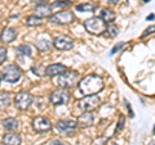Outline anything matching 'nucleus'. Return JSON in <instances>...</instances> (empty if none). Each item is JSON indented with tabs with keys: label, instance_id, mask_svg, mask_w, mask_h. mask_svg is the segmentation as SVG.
<instances>
[{
	"label": "nucleus",
	"instance_id": "obj_33",
	"mask_svg": "<svg viewBox=\"0 0 155 145\" xmlns=\"http://www.w3.org/2000/svg\"><path fill=\"white\" fill-rule=\"evenodd\" d=\"M107 2H109L110 4H116V3L119 2V0H107Z\"/></svg>",
	"mask_w": 155,
	"mask_h": 145
},
{
	"label": "nucleus",
	"instance_id": "obj_13",
	"mask_svg": "<svg viewBox=\"0 0 155 145\" xmlns=\"http://www.w3.org/2000/svg\"><path fill=\"white\" fill-rule=\"evenodd\" d=\"M67 71V67L65 64H61V63H54V64H51L47 67L45 69V75L49 76V77H57L62 75L64 72Z\"/></svg>",
	"mask_w": 155,
	"mask_h": 145
},
{
	"label": "nucleus",
	"instance_id": "obj_19",
	"mask_svg": "<svg viewBox=\"0 0 155 145\" xmlns=\"http://www.w3.org/2000/svg\"><path fill=\"white\" fill-rule=\"evenodd\" d=\"M17 53L19 55H25V57H31L34 53V48L30 44H22L17 48Z\"/></svg>",
	"mask_w": 155,
	"mask_h": 145
},
{
	"label": "nucleus",
	"instance_id": "obj_16",
	"mask_svg": "<svg viewBox=\"0 0 155 145\" xmlns=\"http://www.w3.org/2000/svg\"><path fill=\"white\" fill-rule=\"evenodd\" d=\"M4 145H21V136L16 132H8L3 136Z\"/></svg>",
	"mask_w": 155,
	"mask_h": 145
},
{
	"label": "nucleus",
	"instance_id": "obj_35",
	"mask_svg": "<svg viewBox=\"0 0 155 145\" xmlns=\"http://www.w3.org/2000/svg\"><path fill=\"white\" fill-rule=\"evenodd\" d=\"M154 18H155V16H149L147 17V19H154Z\"/></svg>",
	"mask_w": 155,
	"mask_h": 145
},
{
	"label": "nucleus",
	"instance_id": "obj_7",
	"mask_svg": "<svg viewBox=\"0 0 155 145\" xmlns=\"http://www.w3.org/2000/svg\"><path fill=\"white\" fill-rule=\"evenodd\" d=\"M74 19H75L74 13L67 11V9H64V11L56 12L49 18V21L54 23V25H70V23L74 22Z\"/></svg>",
	"mask_w": 155,
	"mask_h": 145
},
{
	"label": "nucleus",
	"instance_id": "obj_20",
	"mask_svg": "<svg viewBox=\"0 0 155 145\" xmlns=\"http://www.w3.org/2000/svg\"><path fill=\"white\" fill-rule=\"evenodd\" d=\"M35 46L39 51H48L51 49V42L48 39H39L35 42Z\"/></svg>",
	"mask_w": 155,
	"mask_h": 145
},
{
	"label": "nucleus",
	"instance_id": "obj_29",
	"mask_svg": "<svg viewBox=\"0 0 155 145\" xmlns=\"http://www.w3.org/2000/svg\"><path fill=\"white\" fill-rule=\"evenodd\" d=\"M124 45H125V42H120V44H116V45L113 48V50H111V55H114L115 53L118 51V50H120V49H122V48H123Z\"/></svg>",
	"mask_w": 155,
	"mask_h": 145
},
{
	"label": "nucleus",
	"instance_id": "obj_5",
	"mask_svg": "<svg viewBox=\"0 0 155 145\" xmlns=\"http://www.w3.org/2000/svg\"><path fill=\"white\" fill-rule=\"evenodd\" d=\"M76 104L79 109H81L83 112H92V110L100 107L101 99L98 95H88V96H83L80 100H78Z\"/></svg>",
	"mask_w": 155,
	"mask_h": 145
},
{
	"label": "nucleus",
	"instance_id": "obj_8",
	"mask_svg": "<svg viewBox=\"0 0 155 145\" xmlns=\"http://www.w3.org/2000/svg\"><path fill=\"white\" fill-rule=\"evenodd\" d=\"M71 95L67 89H58L54 90L49 96V101L53 105H65L70 101Z\"/></svg>",
	"mask_w": 155,
	"mask_h": 145
},
{
	"label": "nucleus",
	"instance_id": "obj_12",
	"mask_svg": "<svg viewBox=\"0 0 155 145\" xmlns=\"http://www.w3.org/2000/svg\"><path fill=\"white\" fill-rule=\"evenodd\" d=\"M34 13L35 16L39 17V18H47V17H52L53 16V9L51 7V4H38L36 8L34 9Z\"/></svg>",
	"mask_w": 155,
	"mask_h": 145
},
{
	"label": "nucleus",
	"instance_id": "obj_23",
	"mask_svg": "<svg viewBox=\"0 0 155 145\" xmlns=\"http://www.w3.org/2000/svg\"><path fill=\"white\" fill-rule=\"evenodd\" d=\"M70 5H71L70 0H60V2H54L53 4H51L53 12H54L56 9H61V11H64L62 8H66V7H70Z\"/></svg>",
	"mask_w": 155,
	"mask_h": 145
},
{
	"label": "nucleus",
	"instance_id": "obj_9",
	"mask_svg": "<svg viewBox=\"0 0 155 145\" xmlns=\"http://www.w3.org/2000/svg\"><path fill=\"white\" fill-rule=\"evenodd\" d=\"M31 125H32V130L38 134L48 132L52 130V122L47 117H43V116H36L32 119Z\"/></svg>",
	"mask_w": 155,
	"mask_h": 145
},
{
	"label": "nucleus",
	"instance_id": "obj_18",
	"mask_svg": "<svg viewBox=\"0 0 155 145\" xmlns=\"http://www.w3.org/2000/svg\"><path fill=\"white\" fill-rule=\"evenodd\" d=\"M100 17L104 19V21L106 23H111V22H114L115 21V13L111 11V9H107V8H104L102 11H101V14H100Z\"/></svg>",
	"mask_w": 155,
	"mask_h": 145
},
{
	"label": "nucleus",
	"instance_id": "obj_25",
	"mask_svg": "<svg viewBox=\"0 0 155 145\" xmlns=\"http://www.w3.org/2000/svg\"><path fill=\"white\" fill-rule=\"evenodd\" d=\"M94 5L91 3H84V4H79L76 5V11L80 12V13H85V12H93L94 11Z\"/></svg>",
	"mask_w": 155,
	"mask_h": 145
},
{
	"label": "nucleus",
	"instance_id": "obj_22",
	"mask_svg": "<svg viewBox=\"0 0 155 145\" xmlns=\"http://www.w3.org/2000/svg\"><path fill=\"white\" fill-rule=\"evenodd\" d=\"M41 18H39V17H36L35 14L34 16H28L27 18H26V25L27 26H30V27H35V26H40L41 25Z\"/></svg>",
	"mask_w": 155,
	"mask_h": 145
},
{
	"label": "nucleus",
	"instance_id": "obj_26",
	"mask_svg": "<svg viewBox=\"0 0 155 145\" xmlns=\"http://www.w3.org/2000/svg\"><path fill=\"white\" fill-rule=\"evenodd\" d=\"M45 69H47V67L41 66V64L32 67V72H34L35 75H38V76H44V75H45Z\"/></svg>",
	"mask_w": 155,
	"mask_h": 145
},
{
	"label": "nucleus",
	"instance_id": "obj_21",
	"mask_svg": "<svg viewBox=\"0 0 155 145\" xmlns=\"http://www.w3.org/2000/svg\"><path fill=\"white\" fill-rule=\"evenodd\" d=\"M11 94L9 93H0V108H7L11 104Z\"/></svg>",
	"mask_w": 155,
	"mask_h": 145
},
{
	"label": "nucleus",
	"instance_id": "obj_36",
	"mask_svg": "<svg viewBox=\"0 0 155 145\" xmlns=\"http://www.w3.org/2000/svg\"><path fill=\"white\" fill-rule=\"evenodd\" d=\"M143 2H145V3H147V2H149V0H143Z\"/></svg>",
	"mask_w": 155,
	"mask_h": 145
},
{
	"label": "nucleus",
	"instance_id": "obj_3",
	"mask_svg": "<svg viewBox=\"0 0 155 145\" xmlns=\"http://www.w3.org/2000/svg\"><path fill=\"white\" fill-rule=\"evenodd\" d=\"M84 27L92 35H102L107 25L101 17H91L84 22Z\"/></svg>",
	"mask_w": 155,
	"mask_h": 145
},
{
	"label": "nucleus",
	"instance_id": "obj_11",
	"mask_svg": "<svg viewBox=\"0 0 155 145\" xmlns=\"http://www.w3.org/2000/svg\"><path fill=\"white\" fill-rule=\"evenodd\" d=\"M53 46L57 50H70L74 48V40L67 35H58L53 39Z\"/></svg>",
	"mask_w": 155,
	"mask_h": 145
},
{
	"label": "nucleus",
	"instance_id": "obj_15",
	"mask_svg": "<svg viewBox=\"0 0 155 145\" xmlns=\"http://www.w3.org/2000/svg\"><path fill=\"white\" fill-rule=\"evenodd\" d=\"M93 122H94V116L92 112H84L83 114H80L79 117H78V125H79V127H81V128L92 126Z\"/></svg>",
	"mask_w": 155,
	"mask_h": 145
},
{
	"label": "nucleus",
	"instance_id": "obj_1",
	"mask_svg": "<svg viewBox=\"0 0 155 145\" xmlns=\"http://www.w3.org/2000/svg\"><path fill=\"white\" fill-rule=\"evenodd\" d=\"M104 80L98 75H88L83 77L78 84V93L83 96L97 95L104 89Z\"/></svg>",
	"mask_w": 155,
	"mask_h": 145
},
{
	"label": "nucleus",
	"instance_id": "obj_34",
	"mask_svg": "<svg viewBox=\"0 0 155 145\" xmlns=\"http://www.w3.org/2000/svg\"><path fill=\"white\" fill-rule=\"evenodd\" d=\"M106 145H118V144L114 143V141H109V143H106Z\"/></svg>",
	"mask_w": 155,
	"mask_h": 145
},
{
	"label": "nucleus",
	"instance_id": "obj_2",
	"mask_svg": "<svg viewBox=\"0 0 155 145\" xmlns=\"http://www.w3.org/2000/svg\"><path fill=\"white\" fill-rule=\"evenodd\" d=\"M53 82H54L57 86H60L61 89L74 88L76 84H79V73H78L76 71L67 69L62 75L53 77Z\"/></svg>",
	"mask_w": 155,
	"mask_h": 145
},
{
	"label": "nucleus",
	"instance_id": "obj_10",
	"mask_svg": "<svg viewBox=\"0 0 155 145\" xmlns=\"http://www.w3.org/2000/svg\"><path fill=\"white\" fill-rule=\"evenodd\" d=\"M31 104H32V95L30 93L22 91V93H18L14 96V105H16V108H18L19 110L28 109V107H30Z\"/></svg>",
	"mask_w": 155,
	"mask_h": 145
},
{
	"label": "nucleus",
	"instance_id": "obj_6",
	"mask_svg": "<svg viewBox=\"0 0 155 145\" xmlns=\"http://www.w3.org/2000/svg\"><path fill=\"white\" fill-rule=\"evenodd\" d=\"M22 76V71L16 64H8L5 68H3V80L9 84L17 82Z\"/></svg>",
	"mask_w": 155,
	"mask_h": 145
},
{
	"label": "nucleus",
	"instance_id": "obj_30",
	"mask_svg": "<svg viewBox=\"0 0 155 145\" xmlns=\"http://www.w3.org/2000/svg\"><path fill=\"white\" fill-rule=\"evenodd\" d=\"M92 145H106V139L105 137H100V139H97L96 141L92 144Z\"/></svg>",
	"mask_w": 155,
	"mask_h": 145
},
{
	"label": "nucleus",
	"instance_id": "obj_32",
	"mask_svg": "<svg viewBox=\"0 0 155 145\" xmlns=\"http://www.w3.org/2000/svg\"><path fill=\"white\" fill-rule=\"evenodd\" d=\"M49 145H65L62 141H60V140H53V141H51Z\"/></svg>",
	"mask_w": 155,
	"mask_h": 145
},
{
	"label": "nucleus",
	"instance_id": "obj_37",
	"mask_svg": "<svg viewBox=\"0 0 155 145\" xmlns=\"http://www.w3.org/2000/svg\"><path fill=\"white\" fill-rule=\"evenodd\" d=\"M154 134H155V127H154Z\"/></svg>",
	"mask_w": 155,
	"mask_h": 145
},
{
	"label": "nucleus",
	"instance_id": "obj_27",
	"mask_svg": "<svg viewBox=\"0 0 155 145\" xmlns=\"http://www.w3.org/2000/svg\"><path fill=\"white\" fill-rule=\"evenodd\" d=\"M7 59V49L4 46H0V66H2Z\"/></svg>",
	"mask_w": 155,
	"mask_h": 145
},
{
	"label": "nucleus",
	"instance_id": "obj_28",
	"mask_svg": "<svg viewBox=\"0 0 155 145\" xmlns=\"http://www.w3.org/2000/svg\"><path fill=\"white\" fill-rule=\"evenodd\" d=\"M155 32V25H153V26H150V27H147L146 30L143 31V33H142V39L143 37H146V36H149V35H151V33H154Z\"/></svg>",
	"mask_w": 155,
	"mask_h": 145
},
{
	"label": "nucleus",
	"instance_id": "obj_4",
	"mask_svg": "<svg viewBox=\"0 0 155 145\" xmlns=\"http://www.w3.org/2000/svg\"><path fill=\"white\" fill-rule=\"evenodd\" d=\"M54 127L61 135L72 136L76 132L79 125H78V121H74V119H60V121H57Z\"/></svg>",
	"mask_w": 155,
	"mask_h": 145
},
{
	"label": "nucleus",
	"instance_id": "obj_17",
	"mask_svg": "<svg viewBox=\"0 0 155 145\" xmlns=\"http://www.w3.org/2000/svg\"><path fill=\"white\" fill-rule=\"evenodd\" d=\"M3 126L4 128L7 130V131H11L13 132L14 130H17L18 128V121L16 118H13V117H8L5 119H3Z\"/></svg>",
	"mask_w": 155,
	"mask_h": 145
},
{
	"label": "nucleus",
	"instance_id": "obj_24",
	"mask_svg": "<svg viewBox=\"0 0 155 145\" xmlns=\"http://www.w3.org/2000/svg\"><path fill=\"white\" fill-rule=\"evenodd\" d=\"M106 36L107 37H111V39H114L118 36V33H119V27L118 26H115V25H109L107 27H106Z\"/></svg>",
	"mask_w": 155,
	"mask_h": 145
},
{
	"label": "nucleus",
	"instance_id": "obj_31",
	"mask_svg": "<svg viewBox=\"0 0 155 145\" xmlns=\"http://www.w3.org/2000/svg\"><path fill=\"white\" fill-rule=\"evenodd\" d=\"M123 125H124V116L120 117V122H118V127H116V131L118 130H122L123 128Z\"/></svg>",
	"mask_w": 155,
	"mask_h": 145
},
{
	"label": "nucleus",
	"instance_id": "obj_14",
	"mask_svg": "<svg viewBox=\"0 0 155 145\" xmlns=\"http://www.w3.org/2000/svg\"><path fill=\"white\" fill-rule=\"evenodd\" d=\"M17 39V30L13 27H5L0 35V40L2 42H5V44H9V42H13Z\"/></svg>",
	"mask_w": 155,
	"mask_h": 145
}]
</instances>
